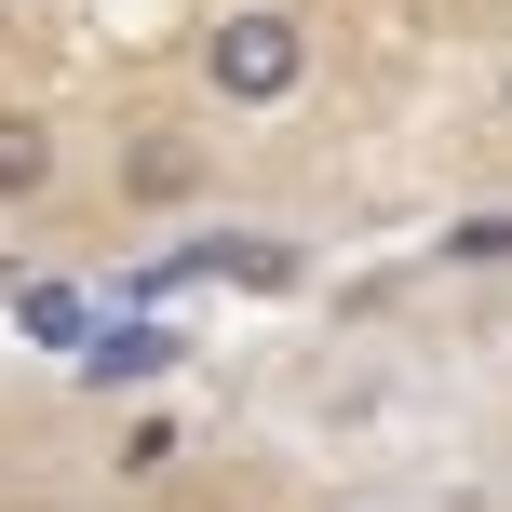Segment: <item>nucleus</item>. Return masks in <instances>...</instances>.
Segmentation results:
<instances>
[{"mask_svg": "<svg viewBox=\"0 0 512 512\" xmlns=\"http://www.w3.org/2000/svg\"><path fill=\"white\" fill-rule=\"evenodd\" d=\"M54 189H68V135H54L41 108H0V216L54 203Z\"/></svg>", "mask_w": 512, "mask_h": 512, "instance_id": "obj_3", "label": "nucleus"}, {"mask_svg": "<svg viewBox=\"0 0 512 512\" xmlns=\"http://www.w3.org/2000/svg\"><path fill=\"white\" fill-rule=\"evenodd\" d=\"M216 189V149L189 122H135L122 135V203H149V216H176V203H203Z\"/></svg>", "mask_w": 512, "mask_h": 512, "instance_id": "obj_2", "label": "nucleus"}, {"mask_svg": "<svg viewBox=\"0 0 512 512\" xmlns=\"http://www.w3.org/2000/svg\"><path fill=\"white\" fill-rule=\"evenodd\" d=\"M68 378L81 391H149V378H176V337H162V324H95Z\"/></svg>", "mask_w": 512, "mask_h": 512, "instance_id": "obj_4", "label": "nucleus"}, {"mask_svg": "<svg viewBox=\"0 0 512 512\" xmlns=\"http://www.w3.org/2000/svg\"><path fill=\"white\" fill-rule=\"evenodd\" d=\"M499 108H512V81H499Z\"/></svg>", "mask_w": 512, "mask_h": 512, "instance_id": "obj_7", "label": "nucleus"}, {"mask_svg": "<svg viewBox=\"0 0 512 512\" xmlns=\"http://www.w3.org/2000/svg\"><path fill=\"white\" fill-rule=\"evenodd\" d=\"M189 68H203L216 108H243V122H256V108H297V95H310V27L283 14V0H243V14L203 27V54H189Z\"/></svg>", "mask_w": 512, "mask_h": 512, "instance_id": "obj_1", "label": "nucleus"}, {"mask_svg": "<svg viewBox=\"0 0 512 512\" xmlns=\"http://www.w3.org/2000/svg\"><path fill=\"white\" fill-rule=\"evenodd\" d=\"M432 270H459V283L512 270V216H445V230H432Z\"/></svg>", "mask_w": 512, "mask_h": 512, "instance_id": "obj_5", "label": "nucleus"}, {"mask_svg": "<svg viewBox=\"0 0 512 512\" xmlns=\"http://www.w3.org/2000/svg\"><path fill=\"white\" fill-rule=\"evenodd\" d=\"M162 459H176V418H135L122 432V486H162Z\"/></svg>", "mask_w": 512, "mask_h": 512, "instance_id": "obj_6", "label": "nucleus"}]
</instances>
